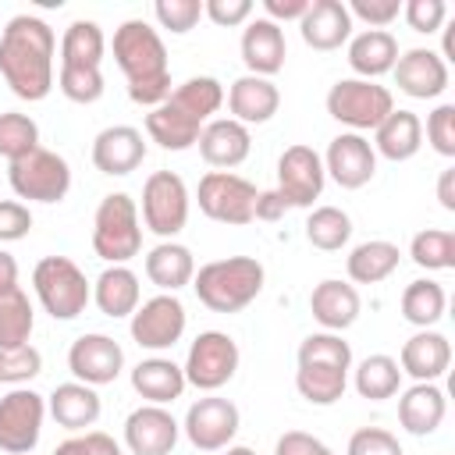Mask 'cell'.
I'll return each mask as SVG.
<instances>
[{
  "label": "cell",
  "mask_w": 455,
  "mask_h": 455,
  "mask_svg": "<svg viewBox=\"0 0 455 455\" xmlns=\"http://www.w3.org/2000/svg\"><path fill=\"white\" fill-rule=\"evenodd\" d=\"M274 455H334V451L306 430H284L274 444Z\"/></svg>",
  "instance_id": "obj_52"
},
{
  "label": "cell",
  "mask_w": 455,
  "mask_h": 455,
  "mask_svg": "<svg viewBox=\"0 0 455 455\" xmlns=\"http://www.w3.org/2000/svg\"><path fill=\"white\" fill-rule=\"evenodd\" d=\"M355 391L370 402H384V398H395L398 387H402V366L395 355H366L359 366H355V377H352Z\"/></svg>",
  "instance_id": "obj_37"
},
{
  "label": "cell",
  "mask_w": 455,
  "mask_h": 455,
  "mask_svg": "<svg viewBox=\"0 0 455 455\" xmlns=\"http://www.w3.org/2000/svg\"><path fill=\"white\" fill-rule=\"evenodd\" d=\"M68 370L75 373V380H82L89 387L114 384L117 373L124 370V348L110 334H100V331L82 334L68 348Z\"/></svg>",
  "instance_id": "obj_18"
},
{
  "label": "cell",
  "mask_w": 455,
  "mask_h": 455,
  "mask_svg": "<svg viewBox=\"0 0 455 455\" xmlns=\"http://www.w3.org/2000/svg\"><path fill=\"white\" fill-rule=\"evenodd\" d=\"M256 196H259V188L249 178L235 174V171H206L199 178V188H196L199 210L210 220L231 224V228H242V224L252 220Z\"/></svg>",
  "instance_id": "obj_11"
},
{
  "label": "cell",
  "mask_w": 455,
  "mask_h": 455,
  "mask_svg": "<svg viewBox=\"0 0 455 455\" xmlns=\"http://www.w3.org/2000/svg\"><path fill=\"white\" fill-rule=\"evenodd\" d=\"M402 373H409L416 384H434L451 366V341L441 331H416L402 352H398Z\"/></svg>",
  "instance_id": "obj_26"
},
{
  "label": "cell",
  "mask_w": 455,
  "mask_h": 455,
  "mask_svg": "<svg viewBox=\"0 0 455 455\" xmlns=\"http://www.w3.org/2000/svg\"><path fill=\"white\" fill-rule=\"evenodd\" d=\"M238 427H242L238 405L220 395H206V398L192 402L185 412V423H181L188 444L199 451H224L235 441Z\"/></svg>",
  "instance_id": "obj_15"
},
{
  "label": "cell",
  "mask_w": 455,
  "mask_h": 455,
  "mask_svg": "<svg viewBox=\"0 0 455 455\" xmlns=\"http://www.w3.org/2000/svg\"><path fill=\"white\" fill-rule=\"evenodd\" d=\"M323 181H327L323 160L313 146L295 142L277 156V192L288 203V210L291 206H299V210L313 206L323 192Z\"/></svg>",
  "instance_id": "obj_16"
},
{
  "label": "cell",
  "mask_w": 455,
  "mask_h": 455,
  "mask_svg": "<svg viewBox=\"0 0 455 455\" xmlns=\"http://www.w3.org/2000/svg\"><path fill=\"white\" fill-rule=\"evenodd\" d=\"M398 245L387 242V238H370V242H359L348 259H345V270H348V281L352 284H380L387 281L395 270H398Z\"/></svg>",
  "instance_id": "obj_35"
},
{
  "label": "cell",
  "mask_w": 455,
  "mask_h": 455,
  "mask_svg": "<svg viewBox=\"0 0 455 455\" xmlns=\"http://www.w3.org/2000/svg\"><path fill=\"white\" fill-rule=\"evenodd\" d=\"M263 18H270L274 25L281 21H299L309 11V0H263Z\"/></svg>",
  "instance_id": "obj_54"
},
{
  "label": "cell",
  "mask_w": 455,
  "mask_h": 455,
  "mask_svg": "<svg viewBox=\"0 0 455 455\" xmlns=\"http://www.w3.org/2000/svg\"><path fill=\"white\" fill-rule=\"evenodd\" d=\"M437 203H441L448 213H455V167H444V171L437 174Z\"/></svg>",
  "instance_id": "obj_56"
},
{
  "label": "cell",
  "mask_w": 455,
  "mask_h": 455,
  "mask_svg": "<svg viewBox=\"0 0 455 455\" xmlns=\"http://www.w3.org/2000/svg\"><path fill=\"white\" fill-rule=\"evenodd\" d=\"M345 7H348L352 18L366 21L370 28H387L402 14V0H352Z\"/></svg>",
  "instance_id": "obj_49"
},
{
  "label": "cell",
  "mask_w": 455,
  "mask_h": 455,
  "mask_svg": "<svg viewBox=\"0 0 455 455\" xmlns=\"http://www.w3.org/2000/svg\"><path fill=\"white\" fill-rule=\"evenodd\" d=\"M352 238V217L341 206H316L306 217V242L320 252H338Z\"/></svg>",
  "instance_id": "obj_40"
},
{
  "label": "cell",
  "mask_w": 455,
  "mask_h": 455,
  "mask_svg": "<svg viewBox=\"0 0 455 455\" xmlns=\"http://www.w3.org/2000/svg\"><path fill=\"white\" fill-rule=\"evenodd\" d=\"M32 327H36V309H32L28 295L21 291V284L4 291L0 295V348L28 345Z\"/></svg>",
  "instance_id": "obj_39"
},
{
  "label": "cell",
  "mask_w": 455,
  "mask_h": 455,
  "mask_svg": "<svg viewBox=\"0 0 455 455\" xmlns=\"http://www.w3.org/2000/svg\"><path fill=\"white\" fill-rule=\"evenodd\" d=\"M395 60H398V39L387 28H366L355 39H348V68L355 71V78L377 82L395 68Z\"/></svg>",
  "instance_id": "obj_32"
},
{
  "label": "cell",
  "mask_w": 455,
  "mask_h": 455,
  "mask_svg": "<svg viewBox=\"0 0 455 455\" xmlns=\"http://www.w3.org/2000/svg\"><path fill=\"white\" fill-rule=\"evenodd\" d=\"M139 299H142V288H139V277L135 270H128L124 263L121 267H107L96 284H92V302L100 306L103 316L110 320H121V316H132L139 309Z\"/></svg>",
  "instance_id": "obj_34"
},
{
  "label": "cell",
  "mask_w": 455,
  "mask_h": 455,
  "mask_svg": "<svg viewBox=\"0 0 455 455\" xmlns=\"http://www.w3.org/2000/svg\"><path fill=\"white\" fill-rule=\"evenodd\" d=\"M32 288L39 295V306L53 320H75L92 299V284L85 281L82 267L68 256H43L32 267Z\"/></svg>",
  "instance_id": "obj_7"
},
{
  "label": "cell",
  "mask_w": 455,
  "mask_h": 455,
  "mask_svg": "<svg viewBox=\"0 0 455 455\" xmlns=\"http://www.w3.org/2000/svg\"><path fill=\"white\" fill-rule=\"evenodd\" d=\"M46 412L57 419V427L64 430H85L100 419L103 405H100V395L96 387L82 384V380H68V384H57L46 398Z\"/></svg>",
  "instance_id": "obj_29"
},
{
  "label": "cell",
  "mask_w": 455,
  "mask_h": 455,
  "mask_svg": "<svg viewBox=\"0 0 455 455\" xmlns=\"http://www.w3.org/2000/svg\"><path fill=\"white\" fill-rule=\"evenodd\" d=\"M238 363H242V352H238V341L224 331H203L192 345H188V355H185V384L213 395L220 391L235 373H238Z\"/></svg>",
  "instance_id": "obj_10"
},
{
  "label": "cell",
  "mask_w": 455,
  "mask_h": 455,
  "mask_svg": "<svg viewBox=\"0 0 455 455\" xmlns=\"http://www.w3.org/2000/svg\"><path fill=\"white\" fill-rule=\"evenodd\" d=\"M281 107V89L270 82V78H259V75H242L231 82L228 89V110H231V121L238 124H267Z\"/></svg>",
  "instance_id": "obj_27"
},
{
  "label": "cell",
  "mask_w": 455,
  "mask_h": 455,
  "mask_svg": "<svg viewBox=\"0 0 455 455\" xmlns=\"http://www.w3.org/2000/svg\"><path fill=\"white\" fill-rule=\"evenodd\" d=\"M181 423L167 405H139L124 419V444L132 455H171L178 444Z\"/></svg>",
  "instance_id": "obj_19"
},
{
  "label": "cell",
  "mask_w": 455,
  "mask_h": 455,
  "mask_svg": "<svg viewBox=\"0 0 455 455\" xmlns=\"http://www.w3.org/2000/svg\"><path fill=\"white\" fill-rule=\"evenodd\" d=\"M46 419V398L32 387H11L0 398V451L28 455L39 444Z\"/></svg>",
  "instance_id": "obj_13"
},
{
  "label": "cell",
  "mask_w": 455,
  "mask_h": 455,
  "mask_svg": "<svg viewBox=\"0 0 455 455\" xmlns=\"http://www.w3.org/2000/svg\"><path fill=\"white\" fill-rule=\"evenodd\" d=\"M373 153H380L384 160H412L423 146V121L412 114V110H402L395 107L377 128H373Z\"/></svg>",
  "instance_id": "obj_28"
},
{
  "label": "cell",
  "mask_w": 455,
  "mask_h": 455,
  "mask_svg": "<svg viewBox=\"0 0 455 455\" xmlns=\"http://www.w3.org/2000/svg\"><path fill=\"white\" fill-rule=\"evenodd\" d=\"M444 306H448V295L430 277H419V281L405 284V291H402V316L419 331H430L444 316Z\"/></svg>",
  "instance_id": "obj_38"
},
{
  "label": "cell",
  "mask_w": 455,
  "mask_h": 455,
  "mask_svg": "<svg viewBox=\"0 0 455 455\" xmlns=\"http://www.w3.org/2000/svg\"><path fill=\"white\" fill-rule=\"evenodd\" d=\"M57 89L71 100V103H96L103 96V68H60L57 75Z\"/></svg>",
  "instance_id": "obj_44"
},
{
  "label": "cell",
  "mask_w": 455,
  "mask_h": 455,
  "mask_svg": "<svg viewBox=\"0 0 455 455\" xmlns=\"http://www.w3.org/2000/svg\"><path fill=\"white\" fill-rule=\"evenodd\" d=\"M11 288H18V259L0 249V295Z\"/></svg>",
  "instance_id": "obj_57"
},
{
  "label": "cell",
  "mask_w": 455,
  "mask_h": 455,
  "mask_svg": "<svg viewBox=\"0 0 455 455\" xmlns=\"http://www.w3.org/2000/svg\"><path fill=\"white\" fill-rule=\"evenodd\" d=\"M391 75H395V85L412 100H437L448 89V78H451L441 53L427 50V46H412V50L398 53Z\"/></svg>",
  "instance_id": "obj_20"
},
{
  "label": "cell",
  "mask_w": 455,
  "mask_h": 455,
  "mask_svg": "<svg viewBox=\"0 0 455 455\" xmlns=\"http://www.w3.org/2000/svg\"><path fill=\"white\" fill-rule=\"evenodd\" d=\"M295 387L309 405H334L345 398L348 370H352V348L341 334L316 331L306 334L295 355Z\"/></svg>",
  "instance_id": "obj_4"
},
{
  "label": "cell",
  "mask_w": 455,
  "mask_h": 455,
  "mask_svg": "<svg viewBox=\"0 0 455 455\" xmlns=\"http://www.w3.org/2000/svg\"><path fill=\"white\" fill-rule=\"evenodd\" d=\"M299 32L309 50L331 53L352 39V14L341 0H309V11L299 18Z\"/></svg>",
  "instance_id": "obj_22"
},
{
  "label": "cell",
  "mask_w": 455,
  "mask_h": 455,
  "mask_svg": "<svg viewBox=\"0 0 455 455\" xmlns=\"http://www.w3.org/2000/svg\"><path fill=\"white\" fill-rule=\"evenodd\" d=\"M224 85L213 75H192L171 89V96L146 114V135L160 149L181 153L199 142L203 124L220 110Z\"/></svg>",
  "instance_id": "obj_2"
},
{
  "label": "cell",
  "mask_w": 455,
  "mask_h": 455,
  "mask_svg": "<svg viewBox=\"0 0 455 455\" xmlns=\"http://www.w3.org/2000/svg\"><path fill=\"white\" fill-rule=\"evenodd\" d=\"M107 53L103 28L89 18H75L60 36V68H100Z\"/></svg>",
  "instance_id": "obj_36"
},
{
  "label": "cell",
  "mask_w": 455,
  "mask_h": 455,
  "mask_svg": "<svg viewBox=\"0 0 455 455\" xmlns=\"http://www.w3.org/2000/svg\"><path fill=\"white\" fill-rule=\"evenodd\" d=\"M142 249V224L139 206L128 192H110L100 199L92 213V252L110 267L128 263Z\"/></svg>",
  "instance_id": "obj_6"
},
{
  "label": "cell",
  "mask_w": 455,
  "mask_h": 455,
  "mask_svg": "<svg viewBox=\"0 0 455 455\" xmlns=\"http://www.w3.org/2000/svg\"><path fill=\"white\" fill-rule=\"evenodd\" d=\"M284 213H288V203L281 199V192H277V188H267V192H259V196H256L252 220H267V224H274V220H281Z\"/></svg>",
  "instance_id": "obj_53"
},
{
  "label": "cell",
  "mask_w": 455,
  "mask_h": 455,
  "mask_svg": "<svg viewBox=\"0 0 455 455\" xmlns=\"http://www.w3.org/2000/svg\"><path fill=\"white\" fill-rule=\"evenodd\" d=\"M142 224L171 242L188 224V185L174 171H153L142 185Z\"/></svg>",
  "instance_id": "obj_12"
},
{
  "label": "cell",
  "mask_w": 455,
  "mask_h": 455,
  "mask_svg": "<svg viewBox=\"0 0 455 455\" xmlns=\"http://www.w3.org/2000/svg\"><path fill=\"white\" fill-rule=\"evenodd\" d=\"M395 110V96L387 85L366 78H338L327 92V114L348 132H373Z\"/></svg>",
  "instance_id": "obj_8"
},
{
  "label": "cell",
  "mask_w": 455,
  "mask_h": 455,
  "mask_svg": "<svg viewBox=\"0 0 455 455\" xmlns=\"http://www.w3.org/2000/svg\"><path fill=\"white\" fill-rule=\"evenodd\" d=\"M199 156L217 167V171H231L238 164H245L249 149H252V135L245 124L231 121V117H217V121H206L203 132H199Z\"/></svg>",
  "instance_id": "obj_25"
},
{
  "label": "cell",
  "mask_w": 455,
  "mask_h": 455,
  "mask_svg": "<svg viewBox=\"0 0 455 455\" xmlns=\"http://www.w3.org/2000/svg\"><path fill=\"white\" fill-rule=\"evenodd\" d=\"M7 181L18 199L28 203H60L71 188V167L60 153L53 149H32L28 156L14 160L7 171Z\"/></svg>",
  "instance_id": "obj_9"
},
{
  "label": "cell",
  "mask_w": 455,
  "mask_h": 455,
  "mask_svg": "<svg viewBox=\"0 0 455 455\" xmlns=\"http://www.w3.org/2000/svg\"><path fill=\"white\" fill-rule=\"evenodd\" d=\"M82 441H85L89 455H124V448L103 430H89V434H82Z\"/></svg>",
  "instance_id": "obj_55"
},
{
  "label": "cell",
  "mask_w": 455,
  "mask_h": 455,
  "mask_svg": "<svg viewBox=\"0 0 455 455\" xmlns=\"http://www.w3.org/2000/svg\"><path fill=\"white\" fill-rule=\"evenodd\" d=\"M57 36L36 14H14L0 32V78L18 100L39 103L53 89Z\"/></svg>",
  "instance_id": "obj_1"
},
{
  "label": "cell",
  "mask_w": 455,
  "mask_h": 455,
  "mask_svg": "<svg viewBox=\"0 0 455 455\" xmlns=\"http://www.w3.org/2000/svg\"><path fill=\"white\" fill-rule=\"evenodd\" d=\"M153 18L160 21V28L185 36L199 25L203 18V0H156L153 4Z\"/></svg>",
  "instance_id": "obj_45"
},
{
  "label": "cell",
  "mask_w": 455,
  "mask_h": 455,
  "mask_svg": "<svg viewBox=\"0 0 455 455\" xmlns=\"http://www.w3.org/2000/svg\"><path fill=\"white\" fill-rule=\"evenodd\" d=\"M402 18L409 21L412 32L430 36V32H441V28H444L448 4H444V0H405V4H402Z\"/></svg>",
  "instance_id": "obj_46"
},
{
  "label": "cell",
  "mask_w": 455,
  "mask_h": 455,
  "mask_svg": "<svg viewBox=\"0 0 455 455\" xmlns=\"http://www.w3.org/2000/svg\"><path fill=\"white\" fill-rule=\"evenodd\" d=\"M444 412H448V398L437 384H412L398 398V423L412 437L434 434L444 423Z\"/></svg>",
  "instance_id": "obj_30"
},
{
  "label": "cell",
  "mask_w": 455,
  "mask_h": 455,
  "mask_svg": "<svg viewBox=\"0 0 455 455\" xmlns=\"http://www.w3.org/2000/svg\"><path fill=\"white\" fill-rule=\"evenodd\" d=\"M132 387L139 398H146V405H171L174 398H181L188 384H185V370L174 359L149 355L132 370Z\"/></svg>",
  "instance_id": "obj_31"
},
{
  "label": "cell",
  "mask_w": 455,
  "mask_h": 455,
  "mask_svg": "<svg viewBox=\"0 0 455 455\" xmlns=\"http://www.w3.org/2000/svg\"><path fill=\"white\" fill-rule=\"evenodd\" d=\"M320 160H323V174H331V181L348 188V192L370 185L373 174H377V153H373L370 139L359 135V132L334 135Z\"/></svg>",
  "instance_id": "obj_17"
},
{
  "label": "cell",
  "mask_w": 455,
  "mask_h": 455,
  "mask_svg": "<svg viewBox=\"0 0 455 455\" xmlns=\"http://www.w3.org/2000/svg\"><path fill=\"white\" fill-rule=\"evenodd\" d=\"M284 57H288V43L281 25H274L270 18H249L242 32V64L249 68V75L274 78L284 68Z\"/></svg>",
  "instance_id": "obj_23"
},
{
  "label": "cell",
  "mask_w": 455,
  "mask_h": 455,
  "mask_svg": "<svg viewBox=\"0 0 455 455\" xmlns=\"http://www.w3.org/2000/svg\"><path fill=\"white\" fill-rule=\"evenodd\" d=\"M32 149H39V124L28 114L18 110H4L0 114V156L7 164L28 156Z\"/></svg>",
  "instance_id": "obj_42"
},
{
  "label": "cell",
  "mask_w": 455,
  "mask_h": 455,
  "mask_svg": "<svg viewBox=\"0 0 455 455\" xmlns=\"http://www.w3.org/2000/svg\"><path fill=\"white\" fill-rule=\"evenodd\" d=\"M43 373V352L36 345H18V348H0V384L25 387Z\"/></svg>",
  "instance_id": "obj_43"
},
{
  "label": "cell",
  "mask_w": 455,
  "mask_h": 455,
  "mask_svg": "<svg viewBox=\"0 0 455 455\" xmlns=\"http://www.w3.org/2000/svg\"><path fill=\"white\" fill-rule=\"evenodd\" d=\"M220 455H256V451H252V448H245V444H228Z\"/></svg>",
  "instance_id": "obj_59"
},
{
  "label": "cell",
  "mask_w": 455,
  "mask_h": 455,
  "mask_svg": "<svg viewBox=\"0 0 455 455\" xmlns=\"http://www.w3.org/2000/svg\"><path fill=\"white\" fill-rule=\"evenodd\" d=\"M185 327H188V313H185L181 299L171 291H160V295L139 302V309L132 313V323H128L135 345L149 348V352L174 348L181 341Z\"/></svg>",
  "instance_id": "obj_14"
},
{
  "label": "cell",
  "mask_w": 455,
  "mask_h": 455,
  "mask_svg": "<svg viewBox=\"0 0 455 455\" xmlns=\"http://www.w3.org/2000/svg\"><path fill=\"white\" fill-rule=\"evenodd\" d=\"M32 231V210L18 199H0V242H18Z\"/></svg>",
  "instance_id": "obj_50"
},
{
  "label": "cell",
  "mask_w": 455,
  "mask_h": 455,
  "mask_svg": "<svg viewBox=\"0 0 455 455\" xmlns=\"http://www.w3.org/2000/svg\"><path fill=\"white\" fill-rule=\"evenodd\" d=\"M345 455H405L398 437L384 427H359L352 437H348V448Z\"/></svg>",
  "instance_id": "obj_47"
},
{
  "label": "cell",
  "mask_w": 455,
  "mask_h": 455,
  "mask_svg": "<svg viewBox=\"0 0 455 455\" xmlns=\"http://www.w3.org/2000/svg\"><path fill=\"white\" fill-rule=\"evenodd\" d=\"M409 256H412V263L423 267V270H451V267H455V231L427 228V231L412 235Z\"/></svg>",
  "instance_id": "obj_41"
},
{
  "label": "cell",
  "mask_w": 455,
  "mask_h": 455,
  "mask_svg": "<svg viewBox=\"0 0 455 455\" xmlns=\"http://www.w3.org/2000/svg\"><path fill=\"white\" fill-rule=\"evenodd\" d=\"M267 270L256 256H228L203 263L192 277L196 299L213 313H238L263 291Z\"/></svg>",
  "instance_id": "obj_5"
},
{
  "label": "cell",
  "mask_w": 455,
  "mask_h": 455,
  "mask_svg": "<svg viewBox=\"0 0 455 455\" xmlns=\"http://www.w3.org/2000/svg\"><path fill=\"white\" fill-rule=\"evenodd\" d=\"M427 142L441 156H455V103H441L427 114Z\"/></svg>",
  "instance_id": "obj_48"
},
{
  "label": "cell",
  "mask_w": 455,
  "mask_h": 455,
  "mask_svg": "<svg viewBox=\"0 0 455 455\" xmlns=\"http://www.w3.org/2000/svg\"><path fill=\"white\" fill-rule=\"evenodd\" d=\"M53 455H89V448H85L82 437H68V441H60V444L53 448Z\"/></svg>",
  "instance_id": "obj_58"
},
{
  "label": "cell",
  "mask_w": 455,
  "mask_h": 455,
  "mask_svg": "<svg viewBox=\"0 0 455 455\" xmlns=\"http://www.w3.org/2000/svg\"><path fill=\"white\" fill-rule=\"evenodd\" d=\"M146 277L160 288V291H178V288H185V284H192V277H196V256H192V249L188 245H181V242H160V245H153L149 252H146Z\"/></svg>",
  "instance_id": "obj_33"
},
{
  "label": "cell",
  "mask_w": 455,
  "mask_h": 455,
  "mask_svg": "<svg viewBox=\"0 0 455 455\" xmlns=\"http://www.w3.org/2000/svg\"><path fill=\"white\" fill-rule=\"evenodd\" d=\"M359 309H363V299H359L355 284H348V281L327 277V281H320V284L309 291V313H313V320H316L323 331H331V334L348 331V327L359 320Z\"/></svg>",
  "instance_id": "obj_24"
},
{
  "label": "cell",
  "mask_w": 455,
  "mask_h": 455,
  "mask_svg": "<svg viewBox=\"0 0 455 455\" xmlns=\"http://www.w3.org/2000/svg\"><path fill=\"white\" fill-rule=\"evenodd\" d=\"M146 160V139L132 124H110L92 139V167L100 174L121 178Z\"/></svg>",
  "instance_id": "obj_21"
},
{
  "label": "cell",
  "mask_w": 455,
  "mask_h": 455,
  "mask_svg": "<svg viewBox=\"0 0 455 455\" xmlns=\"http://www.w3.org/2000/svg\"><path fill=\"white\" fill-rule=\"evenodd\" d=\"M203 14L220 28H235L252 18V0H203Z\"/></svg>",
  "instance_id": "obj_51"
},
{
  "label": "cell",
  "mask_w": 455,
  "mask_h": 455,
  "mask_svg": "<svg viewBox=\"0 0 455 455\" xmlns=\"http://www.w3.org/2000/svg\"><path fill=\"white\" fill-rule=\"evenodd\" d=\"M114 60L128 82V100L139 107H160L171 96V64L160 32L142 21L128 18L114 28Z\"/></svg>",
  "instance_id": "obj_3"
}]
</instances>
